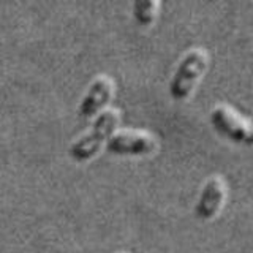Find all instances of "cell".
I'll return each instance as SVG.
<instances>
[{
  "label": "cell",
  "instance_id": "ba28073f",
  "mask_svg": "<svg viewBox=\"0 0 253 253\" xmlns=\"http://www.w3.org/2000/svg\"><path fill=\"white\" fill-rule=\"evenodd\" d=\"M119 253H125V252H119Z\"/></svg>",
  "mask_w": 253,
  "mask_h": 253
},
{
  "label": "cell",
  "instance_id": "52a82bcc",
  "mask_svg": "<svg viewBox=\"0 0 253 253\" xmlns=\"http://www.w3.org/2000/svg\"><path fill=\"white\" fill-rule=\"evenodd\" d=\"M160 3L157 0H136L133 5V16L141 26H150L158 13Z\"/></svg>",
  "mask_w": 253,
  "mask_h": 253
},
{
  "label": "cell",
  "instance_id": "6da1fadb",
  "mask_svg": "<svg viewBox=\"0 0 253 253\" xmlns=\"http://www.w3.org/2000/svg\"><path fill=\"white\" fill-rule=\"evenodd\" d=\"M119 122H121V111L116 108L103 109L93 121L90 130L79 136L70 146L68 152L71 158H75L76 162L90 160L92 157L98 154L101 146L116 133Z\"/></svg>",
  "mask_w": 253,
  "mask_h": 253
},
{
  "label": "cell",
  "instance_id": "3957f363",
  "mask_svg": "<svg viewBox=\"0 0 253 253\" xmlns=\"http://www.w3.org/2000/svg\"><path fill=\"white\" fill-rule=\"evenodd\" d=\"M211 122L225 136L245 146H253V122L228 105H217L211 113Z\"/></svg>",
  "mask_w": 253,
  "mask_h": 253
},
{
  "label": "cell",
  "instance_id": "7a4b0ae2",
  "mask_svg": "<svg viewBox=\"0 0 253 253\" xmlns=\"http://www.w3.org/2000/svg\"><path fill=\"white\" fill-rule=\"evenodd\" d=\"M209 54L203 47H192L180 59L169 83V95L174 100H185L208 68Z\"/></svg>",
  "mask_w": 253,
  "mask_h": 253
},
{
  "label": "cell",
  "instance_id": "8992f818",
  "mask_svg": "<svg viewBox=\"0 0 253 253\" xmlns=\"http://www.w3.org/2000/svg\"><path fill=\"white\" fill-rule=\"evenodd\" d=\"M226 198V184L221 176H212L203 185L200 200L196 203L195 215L201 220H211L217 215Z\"/></svg>",
  "mask_w": 253,
  "mask_h": 253
},
{
  "label": "cell",
  "instance_id": "5b68a950",
  "mask_svg": "<svg viewBox=\"0 0 253 253\" xmlns=\"http://www.w3.org/2000/svg\"><path fill=\"white\" fill-rule=\"evenodd\" d=\"M116 84L108 75H98L90 83L89 89L81 100L78 113L81 117H92L98 114L100 111L105 108L111 101L114 95Z\"/></svg>",
  "mask_w": 253,
  "mask_h": 253
},
{
  "label": "cell",
  "instance_id": "277c9868",
  "mask_svg": "<svg viewBox=\"0 0 253 253\" xmlns=\"http://www.w3.org/2000/svg\"><path fill=\"white\" fill-rule=\"evenodd\" d=\"M106 149L119 155H146L157 149V138L142 130H119L108 139Z\"/></svg>",
  "mask_w": 253,
  "mask_h": 253
}]
</instances>
